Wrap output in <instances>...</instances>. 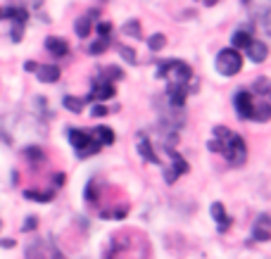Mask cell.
I'll return each mask as SVG.
<instances>
[{
    "instance_id": "cell-33",
    "label": "cell",
    "mask_w": 271,
    "mask_h": 259,
    "mask_svg": "<svg viewBox=\"0 0 271 259\" xmlns=\"http://www.w3.org/2000/svg\"><path fill=\"white\" fill-rule=\"evenodd\" d=\"M205 3H207V5H214V3H217V0H205Z\"/></svg>"
},
{
    "instance_id": "cell-15",
    "label": "cell",
    "mask_w": 271,
    "mask_h": 259,
    "mask_svg": "<svg viewBox=\"0 0 271 259\" xmlns=\"http://www.w3.org/2000/svg\"><path fill=\"white\" fill-rule=\"evenodd\" d=\"M36 74L43 83H55L60 79V67L57 64H43V67H36Z\"/></svg>"
},
{
    "instance_id": "cell-1",
    "label": "cell",
    "mask_w": 271,
    "mask_h": 259,
    "mask_svg": "<svg viewBox=\"0 0 271 259\" xmlns=\"http://www.w3.org/2000/svg\"><path fill=\"white\" fill-rule=\"evenodd\" d=\"M105 259H150V240L138 228H126L112 236Z\"/></svg>"
},
{
    "instance_id": "cell-11",
    "label": "cell",
    "mask_w": 271,
    "mask_h": 259,
    "mask_svg": "<svg viewBox=\"0 0 271 259\" xmlns=\"http://www.w3.org/2000/svg\"><path fill=\"white\" fill-rule=\"evenodd\" d=\"M138 155L145 159V162H150V164H160V157H157V152L152 150V143L147 141L145 134L138 136Z\"/></svg>"
},
{
    "instance_id": "cell-29",
    "label": "cell",
    "mask_w": 271,
    "mask_h": 259,
    "mask_svg": "<svg viewBox=\"0 0 271 259\" xmlns=\"http://www.w3.org/2000/svg\"><path fill=\"white\" fill-rule=\"evenodd\" d=\"M91 114H93V117H105V114H107V107H105V105H95Z\"/></svg>"
},
{
    "instance_id": "cell-25",
    "label": "cell",
    "mask_w": 271,
    "mask_h": 259,
    "mask_svg": "<svg viewBox=\"0 0 271 259\" xmlns=\"http://www.w3.org/2000/svg\"><path fill=\"white\" fill-rule=\"evenodd\" d=\"M107 46H109V38L107 36H102L100 40H95L93 46L88 48V53H91V55H102V53L107 50Z\"/></svg>"
},
{
    "instance_id": "cell-17",
    "label": "cell",
    "mask_w": 271,
    "mask_h": 259,
    "mask_svg": "<svg viewBox=\"0 0 271 259\" xmlns=\"http://www.w3.org/2000/svg\"><path fill=\"white\" fill-rule=\"evenodd\" d=\"M93 136L102 143V145H112V143H114V131L107 128V126H98V128H93Z\"/></svg>"
},
{
    "instance_id": "cell-6",
    "label": "cell",
    "mask_w": 271,
    "mask_h": 259,
    "mask_svg": "<svg viewBox=\"0 0 271 259\" xmlns=\"http://www.w3.org/2000/svg\"><path fill=\"white\" fill-rule=\"evenodd\" d=\"M26 259H62V252L48 238H38L26 247Z\"/></svg>"
},
{
    "instance_id": "cell-22",
    "label": "cell",
    "mask_w": 271,
    "mask_h": 259,
    "mask_svg": "<svg viewBox=\"0 0 271 259\" xmlns=\"http://www.w3.org/2000/svg\"><path fill=\"white\" fill-rule=\"evenodd\" d=\"M164 46H167V36H164V33H152V36L147 38V48H150V50H162Z\"/></svg>"
},
{
    "instance_id": "cell-12",
    "label": "cell",
    "mask_w": 271,
    "mask_h": 259,
    "mask_svg": "<svg viewBox=\"0 0 271 259\" xmlns=\"http://www.w3.org/2000/svg\"><path fill=\"white\" fill-rule=\"evenodd\" d=\"M245 50H248V57L252 62H264L266 55H269V46H266L264 40H255V38H252V43H250Z\"/></svg>"
},
{
    "instance_id": "cell-14",
    "label": "cell",
    "mask_w": 271,
    "mask_h": 259,
    "mask_svg": "<svg viewBox=\"0 0 271 259\" xmlns=\"http://www.w3.org/2000/svg\"><path fill=\"white\" fill-rule=\"evenodd\" d=\"M46 48L48 53L55 57H64L67 53H69V43L64 38H57V36H50V38H46Z\"/></svg>"
},
{
    "instance_id": "cell-24",
    "label": "cell",
    "mask_w": 271,
    "mask_h": 259,
    "mask_svg": "<svg viewBox=\"0 0 271 259\" xmlns=\"http://www.w3.org/2000/svg\"><path fill=\"white\" fill-rule=\"evenodd\" d=\"M24 197H29L33 202H50L53 193H36V190H24Z\"/></svg>"
},
{
    "instance_id": "cell-8",
    "label": "cell",
    "mask_w": 271,
    "mask_h": 259,
    "mask_svg": "<svg viewBox=\"0 0 271 259\" xmlns=\"http://www.w3.org/2000/svg\"><path fill=\"white\" fill-rule=\"evenodd\" d=\"M167 152H169V157H171V166L164 169V181H167V183H174L178 176H183V174L188 171V162L181 157L178 152H174L171 148H167Z\"/></svg>"
},
{
    "instance_id": "cell-31",
    "label": "cell",
    "mask_w": 271,
    "mask_h": 259,
    "mask_svg": "<svg viewBox=\"0 0 271 259\" xmlns=\"http://www.w3.org/2000/svg\"><path fill=\"white\" fill-rule=\"evenodd\" d=\"M36 67H38V64L33 62V60H29V62H24V69H26V71H36Z\"/></svg>"
},
{
    "instance_id": "cell-27",
    "label": "cell",
    "mask_w": 271,
    "mask_h": 259,
    "mask_svg": "<svg viewBox=\"0 0 271 259\" xmlns=\"http://www.w3.org/2000/svg\"><path fill=\"white\" fill-rule=\"evenodd\" d=\"M119 55L124 57L129 64H136V53H133L129 46H119Z\"/></svg>"
},
{
    "instance_id": "cell-7",
    "label": "cell",
    "mask_w": 271,
    "mask_h": 259,
    "mask_svg": "<svg viewBox=\"0 0 271 259\" xmlns=\"http://www.w3.org/2000/svg\"><path fill=\"white\" fill-rule=\"evenodd\" d=\"M233 105H236V112H238L240 119H252V114H255V93L238 91L236 98H233Z\"/></svg>"
},
{
    "instance_id": "cell-13",
    "label": "cell",
    "mask_w": 271,
    "mask_h": 259,
    "mask_svg": "<svg viewBox=\"0 0 271 259\" xmlns=\"http://www.w3.org/2000/svg\"><path fill=\"white\" fill-rule=\"evenodd\" d=\"M212 217H214V221L219 224V231L221 233H226L228 228H231V224H233V219L226 214V209H224V204L221 202H214L212 204Z\"/></svg>"
},
{
    "instance_id": "cell-32",
    "label": "cell",
    "mask_w": 271,
    "mask_h": 259,
    "mask_svg": "<svg viewBox=\"0 0 271 259\" xmlns=\"http://www.w3.org/2000/svg\"><path fill=\"white\" fill-rule=\"evenodd\" d=\"M55 183H57V186H64V174H55Z\"/></svg>"
},
{
    "instance_id": "cell-28",
    "label": "cell",
    "mask_w": 271,
    "mask_h": 259,
    "mask_svg": "<svg viewBox=\"0 0 271 259\" xmlns=\"http://www.w3.org/2000/svg\"><path fill=\"white\" fill-rule=\"evenodd\" d=\"M95 31H98V36H109V31H112V24H109V22H98V24H95Z\"/></svg>"
},
{
    "instance_id": "cell-21",
    "label": "cell",
    "mask_w": 271,
    "mask_h": 259,
    "mask_svg": "<svg viewBox=\"0 0 271 259\" xmlns=\"http://www.w3.org/2000/svg\"><path fill=\"white\" fill-rule=\"evenodd\" d=\"M117 79H124V71L119 69V67H112V69H105V71H100V79L98 81H117Z\"/></svg>"
},
{
    "instance_id": "cell-9",
    "label": "cell",
    "mask_w": 271,
    "mask_h": 259,
    "mask_svg": "<svg viewBox=\"0 0 271 259\" xmlns=\"http://www.w3.org/2000/svg\"><path fill=\"white\" fill-rule=\"evenodd\" d=\"M252 236H255V240H259V243H266V240L271 238L269 214H259V217H257V221L252 224Z\"/></svg>"
},
{
    "instance_id": "cell-30",
    "label": "cell",
    "mask_w": 271,
    "mask_h": 259,
    "mask_svg": "<svg viewBox=\"0 0 271 259\" xmlns=\"http://www.w3.org/2000/svg\"><path fill=\"white\" fill-rule=\"evenodd\" d=\"M36 224H38V221H36V217L26 219V224H24V231H33V228H36Z\"/></svg>"
},
{
    "instance_id": "cell-26",
    "label": "cell",
    "mask_w": 271,
    "mask_h": 259,
    "mask_svg": "<svg viewBox=\"0 0 271 259\" xmlns=\"http://www.w3.org/2000/svg\"><path fill=\"white\" fill-rule=\"evenodd\" d=\"M124 33L126 36H131V38H140V24L136 19H129L124 24Z\"/></svg>"
},
{
    "instance_id": "cell-4",
    "label": "cell",
    "mask_w": 271,
    "mask_h": 259,
    "mask_svg": "<svg viewBox=\"0 0 271 259\" xmlns=\"http://www.w3.org/2000/svg\"><path fill=\"white\" fill-rule=\"evenodd\" d=\"M69 143H71V148L76 150V155L81 159L91 157L95 152H100V148H102V143L93 136V131H81V128H71Z\"/></svg>"
},
{
    "instance_id": "cell-18",
    "label": "cell",
    "mask_w": 271,
    "mask_h": 259,
    "mask_svg": "<svg viewBox=\"0 0 271 259\" xmlns=\"http://www.w3.org/2000/svg\"><path fill=\"white\" fill-rule=\"evenodd\" d=\"M233 48H248L250 43H252V33L248 31V29H240V31L233 33Z\"/></svg>"
},
{
    "instance_id": "cell-23",
    "label": "cell",
    "mask_w": 271,
    "mask_h": 259,
    "mask_svg": "<svg viewBox=\"0 0 271 259\" xmlns=\"http://www.w3.org/2000/svg\"><path fill=\"white\" fill-rule=\"evenodd\" d=\"M24 157H29V162H31V164H38V162H43V159H46V155H43V150H41V148H26V150H24Z\"/></svg>"
},
{
    "instance_id": "cell-2",
    "label": "cell",
    "mask_w": 271,
    "mask_h": 259,
    "mask_svg": "<svg viewBox=\"0 0 271 259\" xmlns=\"http://www.w3.org/2000/svg\"><path fill=\"white\" fill-rule=\"evenodd\" d=\"M207 148L212 150V152H221L231 166H243L245 159H248L245 141H243L238 134H233L231 128H226V126H217V128H214L212 141L207 143Z\"/></svg>"
},
{
    "instance_id": "cell-3",
    "label": "cell",
    "mask_w": 271,
    "mask_h": 259,
    "mask_svg": "<svg viewBox=\"0 0 271 259\" xmlns=\"http://www.w3.org/2000/svg\"><path fill=\"white\" fill-rule=\"evenodd\" d=\"M157 76L174 81V83H190L193 81V69L183 60H164L157 67Z\"/></svg>"
},
{
    "instance_id": "cell-10",
    "label": "cell",
    "mask_w": 271,
    "mask_h": 259,
    "mask_svg": "<svg viewBox=\"0 0 271 259\" xmlns=\"http://www.w3.org/2000/svg\"><path fill=\"white\" fill-rule=\"evenodd\" d=\"M109 98H114V86L109 83V81H95L93 88H91V93H88V100H109Z\"/></svg>"
},
{
    "instance_id": "cell-19",
    "label": "cell",
    "mask_w": 271,
    "mask_h": 259,
    "mask_svg": "<svg viewBox=\"0 0 271 259\" xmlns=\"http://www.w3.org/2000/svg\"><path fill=\"white\" fill-rule=\"evenodd\" d=\"M91 17L86 15V17H81V19H76V24H74V31H76V36L79 38H86L88 33H91Z\"/></svg>"
},
{
    "instance_id": "cell-5",
    "label": "cell",
    "mask_w": 271,
    "mask_h": 259,
    "mask_svg": "<svg viewBox=\"0 0 271 259\" xmlns=\"http://www.w3.org/2000/svg\"><path fill=\"white\" fill-rule=\"evenodd\" d=\"M243 69V57L236 48H226L217 55V71L224 76H236Z\"/></svg>"
},
{
    "instance_id": "cell-20",
    "label": "cell",
    "mask_w": 271,
    "mask_h": 259,
    "mask_svg": "<svg viewBox=\"0 0 271 259\" xmlns=\"http://www.w3.org/2000/svg\"><path fill=\"white\" fill-rule=\"evenodd\" d=\"M252 93L255 95H259V98H269V93H271V83H269V79H257L255 81V86H252Z\"/></svg>"
},
{
    "instance_id": "cell-16",
    "label": "cell",
    "mask_w": 271,
    "mask_h": 259,
    "mask_svg": "<svg viewBox=\"0 0 271 259\" xmlns=\"http://www.w3.org/2000/svg\"><path fill=\"white\" fill-rule=\"evenodd\" d=\"M62 105L69 112H74V114H81V112H84V107H86V100H81V98H74V95H64Z\"/></svg>"
}]
</instances>
